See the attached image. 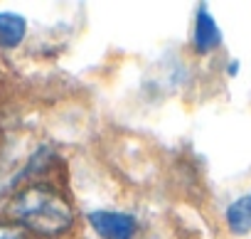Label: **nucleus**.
Instances as JSON below:
<instances>
[{
  "instance_id": "nucleus-2",
  "label": "nucleus",
  "mask_w": 251,
  "mask_h": 239,
  "mask_svg": "<svg viewBox=\"0 0 251 239\" xmlns=\"http://www.w3.org/2000/svg\"><path fill=\"white\" fill-rule=\"evenodd\" d=\"M89 224L103 239H133L138 229V222L133 214L116 212V210H94L89 214Z\"/></svg>"
},
{
  "instance_id": "nucleus-6",
  "label": "nucleus",
  "mask_w": 251,
  "mask_h": 239,
  "mask_svg": "<svg viewBox=\"0 0 251 239\" xmlns=\"http://www.w3.org/2000/svg\"><path fill=\"white\" fill-rule=\"evenodd\" d=\"M0 239H20V232L15 227H3L0 224Z\"/></svg>"
},
{
  "instance_id": "nucleus-1",
  "label": "nucleus",
  "mask_w": 251,
  "mask_h": 239,
  "mask_svg": "<svg viewBox=\"0 0 251 239\" xmlns=\"http://www.w3.org/2000/svg\"><path fill=\"white\" fill-rule=\"evenodd\" d=\"M10 214L27 229L45 234V237H54L62 234L72 227V207L69 202L54 192L52 187L45 185H35L23 190L20 195H15V200L10 202Z\"/></svg>"
},
{
  "instance_id": "nucleus-5",
  "label": "nucleus",
  "mask_w": 251,
  "mask_h": 239,
  "mask_svg": "<svg viewBox=\"0 0 251 239\" xmlns=\"http://www.w3.org/2000/svg\"><path fill=\"white\" fill-rule=\"evenodd\" d=\"M27 23L18 13H0V47H18L25 40Z\"/></svg>"
},
{
  "instance_id": "nucleus-4",
  "label": "nucleus",
  "mask_w": 251,
  "mask_h": 239,
  "mask_svg": "<svg viewBox=\"0 0 251 239\" xmlns=\"http://www.w3.org/2000/svg\"><path fill=\"white\" fill-rule=\"evenodd\" d=\"M226 224L234 234L251 232V195H241L226 207Z\"/></svg>"
},
{
  "instance_id": "nucleus-3",
  "label": "nucleus",
  "mask_w": 251,
  "mask_h": 239,
  "mask_svg": "<svg viewBox=\"0 0 251 239\" xmlns=\"http://www.w3.org/2000/svg\"><path fill=\"white\" fill-rule=\"evenodd\" d=\"M219 42H222V32H219L214 18L209 15V10L202 5V8L197 10V20H195V47H197L202 54H207V52H212Z\"/></svg>"
}]
</instances>
